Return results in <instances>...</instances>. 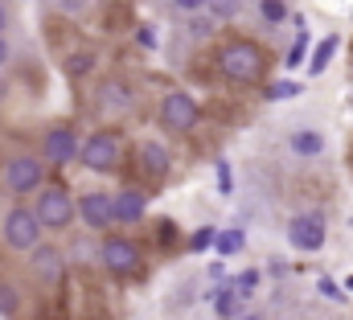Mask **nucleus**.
<instances>
[{
    "instance_id": "1",
    "label": "nucleus",
    "mask_w": 353,
    "mask_h": 320,
    "mask_svg": "<svg viewBox=\"0 0 353 320\" xmlns=\"http://www.w3.org/2000/svg\"><path fill=\"white\" fill-rule=\"evenodd\" d=\"M218 70L230 82L251 86V82L263 79V50H259L255 41H230V46H222V54H218Z\"/></svg>"
},
{
    "instance_id": "2",
    "label": "nucleus",
    "mask_w": 353,
    "mask_h": 320,
    "mask_svg": "<svg viewBox=\"0 0 353 320\" xmlns=\"http://www.w3.org/2000/svg\"><path fill=\"white\" fill-rule=\"evenodd\" d=\"M0 234H4V246H8V250H37L46 226H41V218H37L33 206H12V210L4 214Z\"/></svg>"
},
{
    "instance_id": "3",
    "label": "nucleus",
    "mask_w": 353,
    "mask_h": 320,
    "mask_svg": "<svg viewBox=\"0 0 353 320\" xmlns=\"http://www.w3.org/2000/svg\"><path fill=\"white\" fill-rule=\"evenodd\" d=\"M33 210H37V218H41L46 230H70V222H74V214H79V201H74L62 185H46V189L37 193Z\"/></svg>"
},
{
    "instance_id": "4",
    "label": "nucleus",
    "mask_w": 353,
    "mask_h": 320,
    "mask_svg": "<svg viewBox=\"0 0 353 320\" xmlns=\"http://www.w3.org/2000/svg\"><path fill=\"white\" fill-rule=\"evenodd\" d=\"M41 181H46V164H41V157L21 152V157L4 160V189H8L12 197H21V193H37Z\"/></svg>"
},
{
    "instance_id": "5",
    "label": "nucleus",
    "mask_w": 353,
    "mask_h": 320,
    "mask_svg": "<svg viewBox=\"0 0 353 320\" xmlns=\"http://www.w3.org/2000/svg\"><path fill=\"white\" fill-rule=\"evenodd\" d=\"M157 115H161V128H169V132H193L197 119H201V107H197V99L189 90H169L161 99Z\"/></svg>"
},
{
    "instance_id": "6",
    "label": "nucleus",
    "mask_w": 353,
    "mask_h": 320,
    "mask_svg": "<svg viewBox=\"0 0 353 320\" xmlns=\"http://www.w3.org/2000/svg\"><path fill=\"white\" fill-rule=\"evenodd\" d=\"M136 111V94H132V86L119 79L103 82L99 86V94H94V115L103 119V123H115V119H128Z\"/></svg>"
},
{
    "instance_id": "7",
    "label": "nucleus",
    "mask_w": 353,
    "mask_h": 320,
    "mask_svg": "<svg viewBox=\"0 0 353 320\" xmlns=\"http://www.w3.org/2000/svg\"><path fill=\"white\" fill-rule=\"evenodd\" d=\"M140 246L132 239H123V234H107V239L99 242V263L107 267V271H115V275H132L136 267H140Z\"/></svg>"
},
{
    "instance_id": "8",
    "label": "nucleus",
    "mask_w": 353,
    "mask_h": 320,
    "mask_svg": "<svg viewBox=\"0 0 353 320\" xmlns=\"http://www.w3.org/2000/svg\"><path fill=\"white\" fill-rule=\"evenodd\" d=\"M79 218L90 234H107L115 222V193H83L79 197Z\"/></svg>"
},
{
    "instance_id": "9",
    "label": "nucleus",
    "mask_w": 353,
    "mask_h": 320,
    "mask_svg": "<svg viewBox=\"0 0 353 320\" xmlns=\"http://www.w3.org/2000/svg\"><path fill=\"white\" fill-rule=\"evenodd\" d=\"M329 239V226H325V214L321 210H308V214H296L288 222V242L296 250H321Z\"/></svg>"
},
{
    "instance_id": "10",
    "label": "nucleus",
    "mask_w": 353,
    "mask_h": 320,
    "mask_svg": "<svg viewBox=\"0 0 353 320\" xmlns=\"http://www.w3.org/2000/svg\"><path fill=\"white\" fill-rule=\"evenodd\" d=\"M83 168L90 172H111L115 164H119V136L115 132H94L83 140Z\"/></svg>"
},
{
    "instance_id": "11",
    "label": "nucleus",
    "mask_w": 353,
    "mask_h": 320,
    "mask_svg": "<svg viewBox=\"0 0 353 320\" xmlns=\"http://www.w3.org/2000/svg\"><path fill=\"white\" fill-rule=\"evenodd\" d=\"M79 157H83V148H79V136L70 128H50L46 132V140H41V160L46 164H70Z\"/></svg>"
},
{
    "instance_id": "12",
    "label": "nucleus",
    "mask_w": 353,
    "mask_h": 320,
    "mask_svg": "<svg viewBox=\"0 0 353 320\" xmlns=\"http://www.w3.org/2000/svg\"><path fill=\"white\" fill-rule=\"evenodd\" d=\"M29 271L41 279V283H62V275H66V254L58 250V246H37V250H29Z\"/></svg>"
},
{
    "instance_id": "13",
    "label": "nucleus",
    "mask_w": 353,
    "mask_h": 320,
    "mask_svg": "<svg viewBox=\"0 0 353 320\" xmlns=\"http://www.w3.org/2000/svg\"><path fill=\"white\" fill-rule=\"evenodd\" d=\"M148 214V193L140 189H119L115 193V222L119 226H140Z\"/></svg>"
},
{
    "instance_id": "14",
    "label": "nucleus",
    "mask_w": 353,
    "mask_h": 320,
    "mask_svg": "<svg viewBox=\"0 0 353 320\" xmlns=\"http://www.w3.org/2000/svg\"><path fill=\"white\" fill-rule=\"evenodd\" d=\"M169 164H173V152H169L161 140H144V144H140V168H144L148 177H165Z\"/></svg>"
},
{
    "instance_id": "15",
    "label": "nucleus",
    "mask_w": 353,
    "mask_h": 320,
    "mask_svg": "<svg viewBox=\"0 0 353 320\" xmlns=\"http://www.w3.org/2000/svg\"><path fill=\"white\" fill-rule=\"evenodd\" d=\"M288 148L296 152V157H321L325 152V136L316 132V128H296L292 136H288Z\"/></svg>"
},
{
    "instance_id": "16",
    "label": "nucleus",
    "mask_w": 353,
    "mask_h": 320,
    "mask_svg": "<svg viewBox=\"0 0 353 320\" xmlns=\"http://www.w3.org/2000/svg\"><path fill=\"white\" fill-rule=\"evenodd\" d=\"M214 317H222V320L243 317V292H239L234 283H222V288L214 292Z\"/></svg>"
},
{
    "instance_id": "17",
    "label": "nucleus",
    "mask_w": 353,
    "mask_h": 320,
    "mask_svg": "<svg viewBox=\"0 0 353 320\" xmlns=\"http://www.w3.org/2000/svg\"><path fill=\"white\" fill-rule=\"evenodd\" d=\"M337 46H341V37H325V41L316 46V54H312V62H308V79H316V74H325V70H329V62H333Z\"/></svg>"
},
{
    "instance_id": "18",
    "label": "nucleus",
    "mask_w": 353,
    "mask_h": 320,
    "mask_svg": "<svg viewBox=\"0 0 353 320\" xmlns=\"http://www.w3.org/2000/svg\"><path fill=\"white\" fill-rule=\"evenodd\" d=\"M247 246V234H243V226H230V230H218V242H214V250L222 254V259H230V254H239Z\"/></svg>"
},
{
    "instance_id": "19",
    "label": "nucleus",
    "mask_w": 353,
    "mask_h": 320,
    "mask_svg": "<svg viewBox=\"0 0 353 320\" xmlns=\"http://www.w3.org/2000/svg\"><path fill=\"white\" fill-rule=\"evenodd\" d=\"M214 21H218V17H214L210 8H205V12H193V21H189V37H193V41H210V37H214Z\"/></svg>"
},
{
    "instance_id": "20",
    "label": "nucleus",
    "mask_w": 353,
    "mask_h": 320,
    "mask_svg": "<svg viewBox=\"0 0 353 320\" xmlns=\"http://www.w3.org/2000/svg\"><path fill=\"white\" fill-rule=\"evenodd\" d=\"M288 0H259V17H263L267 25H283L288 21Z\"/></svg>"
},
{
    "instance_id": "21",
    "label": "nucleus",
    "mask_w": 353,
    "mask_h": 320,
    "mask_svg": "<svg viewBox=\"0 0 353 320\" xmlns=\"http://www.w3.org/2000/svg\"><path fill=\"white\" fill-rule=\"evenodd\" d=\"M210 12H214L218 21H234V17L243 12V0H210Z\"/></svg>"
},
{
    "instance_id": "22",
    "label": "nucleus",
    "mask_w": 353,
    "mask_h": 320,
    "mask_svg": "<svg viewBox=\"0 0 353 320\" xmlns=\"http://www.w3.org/2000/svg\"><path fill=\"white\" fill-rule=\"evenodd\" d=\"M17 308H21V300H17V288L0 283V317H12Z\"/></svg>"
},
{
    "instance_id": "23",
    "label": "nucleus",
    "mask_w": 353,
    "mask_h": 320,
    "mask_svg": "<svg viewBox=\"0 0 353 320\" xmlns=\"http://www.w3.org/2000/svg\"><path fill=\"white\" fill-rule=\"evenodd\" d=\"M296 94H300V82H292V79L275 82V86L267 90V99H296Z\"/></svg>"
},
{
    "instance_id": "24",
    "label": "nucleus",
    "mask_w": 353,
    "mask_h": 320,
    "mask_svg": "<svg viewBox=\"0 0 353 320\" xmlns=\"http://www.w3.org/2000/svg\"><path fill=\"white\" fill-rule=\"evenodd\" d=\"M234 288L243 292V300H247V296H255V288H259V271H243V275L234 279Z\"/></svg>"
},
{
    "instance_id": "25",
    "label": "nucleus",
    "mask_w": 353,
    "mask_h": 320,
    "mask_svg": "<svg viewBox=\"0 0 353 320\" xmlns=\"http://www.w3.org/2000/svg\"><path fill=\"white\" fill-rule=\"evenodd\" d=\"M304 50H308V29H304V33L296 37V46H292V54H288V66H292V70H296V66L304 62Z\"/></svg>"
},
{
    "instance_id": "26",
    "label": "nucleus",
    "mask_w": 353,
    "mask_h": 320,
    "mask_svg": "<svg viewBox=\"0 0 353 320\" xmlns=\"http://www.w3.org/2000/svg\"><path fill=\"white\" fill-rule=\"evenodd\" d=\"M214 242H218V230L205 226V230H197V234L189 239V246H193V250H205V246H214Z\"/></svg>"
},
{
    "instance_id": "27",
    "label": "nucleus",
    "mask_w": 353,
    "mask_h": 320,
    "mask_svg": "<svg viewBox=\"0 0 353 320\" xmlns=\"http://www.w3.org/2000/svg\"><path fill=\"white\" fill-rule=\"evenodd\" d=\"M218 193H234V177H230L226 160H218Z\"/></svg>"
},
{
    "instance_id": "28",
    "label": "nucleus",
    "mask_w": 353,
    "mask_h": 320,
    "mask_svg": "<svg viewBox=\"0 0 353 320\" xmlns=\"http://www.w3.org/2000/svg\"><path fill=\"white\" fill-rule=\"evenodd\" d=\"M169 4H173L176 12H189V17H193V12H205V8H210V0H169Z\"/></svg>"
},
{
    "instance_id": "29",
    "label": "nucleus",
    "mask_w": 353,
    "mask_h": 320,
    "mask_svg": "<svg viewBox=\"0 0 353 320\" xmlns=\"http://www.w3.org/2000/svg\"><path fill=\"white\" fill-rule=\"evenodd\" d=\"M94 66V54H70V74H87Z\"/></svg>"
},
{
    "instance_id": "30",
    "label": "nucleus",
    "mask_w": 353,
    "mask_h": 320,
    "mask_svg": "<svg viewBox=\"0 0 353 320\" xmlns=\"http://www.w3.org/2000/svg\"><path fill=\"white\" fill-rule=\"evenodd\" d=\"M321 292H325L329 300H345V292L337 288V279H321Z\"/></svg>"
},
{
    "instance_id": "31",
    "label": "nucleus",
    "mask_w": 353,
    "mask_h": 320,
    "mask_svg": "<svg viewBox=\"0 0 353 320\" xmlns=\"http://www.w3.org/2000/svg\"><path fill=\"white\" fill-rule=\"evenodd\" d=\"M136 41H140V46H144V50H152V46H157V33H152V29H148V25H144V29H140V33H136Z\"/></svg>"
},
{
    "instance_id": "32",
    "label": "nucleus",
    "mask_w": 353,
    "mask_h": 320,
    "mask_svg": "<svg viewBox=\"0 0 353 320\" xmlns=\"http://www.w3.org/2000/svg\"><path fill=\"white\" fill-rule=\"evenodd\" d=\"M8 62H12V46L0 37V66H8Z\"/></svg>"
},
{
    "instance_id": "33",
    "label": "nucleus",
    "mask_w": 353,
    "mask_h": 320,
    "mask_svg": "<svg viewBox=\"0 0 353 320\" xmlns=\"http://www.w3.org/2000/svg\"><path fill=\"white\" fill-rule=\"evenodd\" d=\"M4 29H8V8H4V0H0V37H4Z\"/></svg>"
},
{
    "instance_id": "34",
    "label": "nucleus",
    "mask_w": 353,
    "mask_h": 320,
    "mask_svg": "<svg viewBox=\"0 0 353 320\" xmlns=\"http://www.w3.org/2000/svg\"><path fill=\"white\" fill-rule=\"evenodd\" d=\"M66 8H83V0H66Z\"/></svg>"
},
{
    "instance_id": "35",
    "label": "nucleus",
    "mask_w": 353,
    "mask_h": 320,
    "mask_svg": "<svg viewBox=\"0 0 353 320\" xmlns=\"http://www.w3.org/2000/svg\"><path fill=\"white\" fill-rule=\"evenodd\" d=\"M345 288H350V292H353V275H350V279H345Z\"/></svg>"
},
{
    "instance_id": "36",
    "label": "nucleus",
    "mask_w": 353,
    "mask_h": 320,
    "mask_svg": "<svg viewBox=\"0 0 353 320\" xmlns=\"http://www.w3.org/2000/svg\"><path fill=\"white\" fill-rule=\"evenodd\" d=\"M239 320H263V317H239Z\"/></svg>"
}]
</instances>
